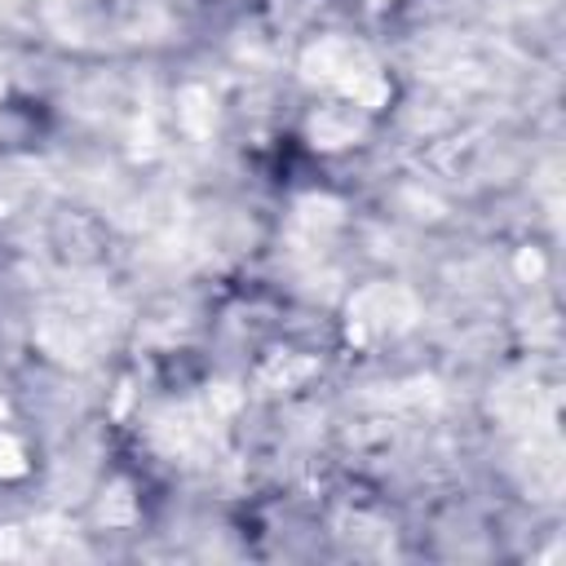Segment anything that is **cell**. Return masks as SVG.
<instances>
[{
    "instance_id": "obj_1",
    "label": "cell",
    "mask_w": 566,
    "mask_h": 566,
    "mask_svg": "<svg viewBox=\"0 0 566 566\" xmlns=\"http://www.w3.org/2000/svg\"><path fill=\"white\" fill-rule=\"evenodd\" d=\"M305 75L318 80V84H332L340 88L354 106H376L385 97V80L376 71V62L367 57V49L349 44V40H318L310 53H305Z\"/></svg>"
},
{
    "instance_id": "obj_2",
    "label": "cell",
    "mask_w": 566,
    "mask_h": 566,
    "mask_svg": "<svg viewBox=\"0 0 566 566\" xmlns=\"http://www.w3.org/2000/svg\"><path fill=\"white\" fill-rule=\"evenodd\" d=\"M416 318V301L402 287L389 283H371L349 301V336L358 340H376V336H394Z\"/></svg>"
},
{
    "instance_id": "obj_3",
    "label": "cell",
    "mask_w": 566,
    "mask_h": 566,
    "mask_svg": "<svg viewBox=\"0 0 566 566\" xmlns=\"http://www.w3.org/2000/svg\"><path fill=\"white\" fill-rule=\"evenodd\" d=\"M18 473H27V455L13 438H0V478H18Z\"/></svg>"
}]
</instances>
